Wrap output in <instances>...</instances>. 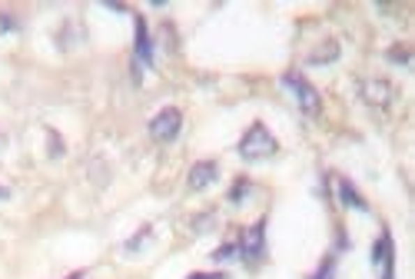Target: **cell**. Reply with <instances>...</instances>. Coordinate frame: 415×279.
Masks as SVG:
<instances>
[{
    "label": "cell",
    "mask_w": 415,
    "mask_h": 279,
    "mask_svg": "<svg viewBox=\"0 0 415 279\" xmlns=\"http://www.w3.org/2000/svg\"><path fill=\"white\" fill-rule=\"evenodd\" d=\"M312 279H335V259H326V263L316 269V276Z\"/></svg>",
    "instance_id": "obj_12"
},
{
    "label": "cell",
    "mask_w": 415,
    "mask_h": 279,
    "mask_svg": "<svg viewBox=\"0 0 415 279\" xmlns=\"http://www.w3.org/2000/svg\"><path fill=\"white\" fill-rule=\"evenodd\" d=\"M365 90H369L365 97L372 100V103H386V100H388V93H392V90H388V84H369Z\"/></svg>",
    "instance_id": "obj_9"
},
{
    "label": "cell",
    "mask_w": 415,
    "mask_h": 279,
    "mask_svg": "<svg viewBox=\"0 0 415 279\" xmlns=\"http://www.w3.org/2000/svg\"><path fill=\"white\" fill-rule=\"evenodd\" d=\"M282 86L292 90V100L299 103V110H303L305 116H316V113H319V93H316V86L309 84L303 73H296V70L282 73Z\"/></svg>",
    "instance_id": "obj_2"
},
{
    "label": "cell",
    "mask_w": 415,
    "mask_h": 279,
    "mask_svg": "<svg viewBox=\"0 0 415 279\" xmlns=\"http://www.w3.org/2000/svg\"><path fill=\"white\" fill-rule=\"evenodd\" d=\"M220 180V167L213 163V160H203V163H196L190 169V190H206L213 183Z\"/></svg>",
    "instance_id": "obj_5"
},
{
    "label": "cell",
    "mask_w": 415,
    "mask_h": 279,
    "mask_svg": "<svg viewBox=\"0 0 415 279\" xmlns=\"http://www.w3.org/2000/svg\"><path fill=\"white\" fill-rule=\"evenodd\" d=\"M180 126H183V113L176 107H166V110H160L150 120V137L156 143H173L180 137Z\"/></svg>",
    "instance_id": "obj_3"
},
{
    "label": "cell",
    "mask_w": 415,
    "mask_h": 279,
    "mask_svg": "<svg viewBox=\"0 0 415 279\" xmlns=\"http://www.w3.org/2000/svg\"><path fill=\"white\" fill-rule=\"evenodd\" d=\"M73 279H83V276H73Z\"/></svg>",
    "instance_id": "obj_16"
},
{
    "label": "cell",
    "mask_w": 415,
    "mask_h": 279,
    "mask_svg": "<svg viewBox=\"0 0 415 279\" xmlns=\"http://www.w3.org/2000/svg\"><path fill=\"white\" fill-rule=\"evenodd\" d=\"M7 196H10V190H3V186H0V199H7Z\"/></svg>",
    "instance_id": "obj_15"
},
{
    "label": "cell",
    "mask_w": 415,
    "mask_h": 279,
    "mask_svg": "<svg viewBox=\"0 0 415 279\" xmlns=\"http://www.w3.org/2000/svg\"><path fill=\"white\" fill-rule=\"evenodd\" d=\"M276 150H279L276 137H273L263 123H252L246 130V137L239 140V156L249 160V163H256V160H269Z\"/></svg>",
    "instance_id": "obj_1"
},
{
    "label": "cell",
    "mask_w": 415,
    "mask_h": 279,
    "mask_svg": "<svg viewBox=\"0 0 415 279\" xmlns=\"http://www.w3.org/2000/svg\"><path fill=\"white\" fill-rule=\"evenodd\" d=\"M236 256H239V243H222L220 250L213 252V259H216V263H233Z\"/></svg>",
    "instance_id": "obj_8"
},
{
    "label": "cell",
    "mask_w": 415,
    "mask_h": 279,
    "mask_svg": "<svg viewBox=\"0 0 415 279\" xmlns=\"http://www.w3.org/2000/svg\"><path fill=\"white\" fill-rule=\"evenodd\" d=\"M190 279H229L226 273H193Z\"/></svg>",
    "instance_id": "obj_14"
},
{
    "label": "cell",
    "mask_w": 415,
    "mask_h": 279,
    "mask_svg": "<svg viewBox=\"0 0 415 279\" xmlns=\"http://www.w3.org/2000/svg\"><path fill=\"white\" fill-rule=\"evenodd\" d=\"M146 239H150V226H143V229H139L137 236H133V239H130V243H126L123 250H126V252H137L139 246H143V243H146Z\"/></svg>",
    "instance_id": "obj_11"
},
{
    "label": "cell",
    "mask_w": 415,
    "mask_h": 279,
    "mask_svg": "<svg viewBox=\"0 0 415 279\" xmlns=\"http://www.w3.org/2000/svg\"><path fill=\"white\" fill-rule=\"evenodd\" d=\"M14 30H17V20L0 10V37H7V33H14Z\"/></svg>",
    "instance_id": "obj_13"
},
{
    "label": "cell",
    "mask_w": 415,
    "mask_h": 279,
    "mask_svg": "<svg viewBox=\"0 0 415 279\" xmlns=\"http://www.w3.org/2000/svg\"><path fill=\"white\" fill-rule=\"evenodd\" d=\"M339 56V43H326V50H319V54L309 56V63H326V60H335Z\"/></svg>",
    "instance_id": "obj_10"
},
{
    "label": "cell",
    "mask_w": 415,
    "mask_h": 279,
    "mask_svg": "<svg viewBox=\"0 0 415 279\" xmlns=\"http://www.w3.org/2000/svg\"><path fill=\"white\" fill-rule=\"evenodd\" d=\"M339 196H342V206H349V209H362V213L369 209V206H365V199L352 190V183H349V180H339Z\"/></svg>",
    "instance_id": "obj_7"
},
{
    "label": "cell",
    "mask_w": 415,
    "mask_h": 279,
    "mask_svg": "<svg viewBox=\"0 0 415 279\" xmlns=\"http://www.w3.org/2000/svg\"><path fill=\"white\" fill-rule=\"evenodd\" d=\"M143 67H153V40L146 33V20L137 17V73Z\"/></svg>",
    "instance_id": "obj_6"
},
{
    "label": "cell",
    "mask_w": 415,
    "mask_h": 279,
    "mask_svg": "<svg viewBox=\"0 0 415 279\" xmlns=\"http://www.w3.org/2000/svg\"><path fill=\"white\" fill-rule=\"evenodd\" d=\"M239 256L246 259V263H259L266 256V223L259 220V223H252L243 233V239H239Z\"/></svg>",
    "instance_id": "obj_4"
}]
</instances>
